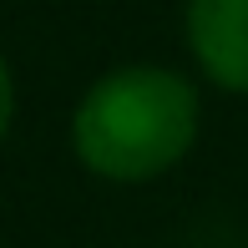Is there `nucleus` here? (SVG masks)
Here are the masks:
<instances>
[{
  "label": "nucleus",
  "instance_id": "nucleus-1",
  "mask_svg": "<svg viewBox=\"0 0 248 248\" xmlns=\"http://www.w3.org/2000/svg\"><path fill=\"white\" fill-rule=\"evenodd\" d=\"M198 137V92L167 66H117L81 96L71 147L107 183H147L177 167Z\"/></svg>",
  "mask_w": 248,
  "mask_h": 248
},
{
  "label": "nucleus",
  "instance_id": "nucleus-2",
  "mask_svg": "<svg viewBox=\"0 0 248 248\" xmlns=\"http://www.w3.org/2000/svg\"><path fill=\"white\" fill-rule=\"evenodd\" d=\"M187 46L208 81L248 96V0H187Z\"/></svg>",
  "mask_w": 248,
  "mask_h": 248
},
{
  "label": "nucleus",
  "instance_id": "nucleus-3",
  "mask_svg": "<svg viewBox=\"0 0 248 248\" xmlns=\"http://www.w3.org/2000/svg\"><path fill=\"white\" fill-rule=\"evenodd\" d=\"M10 117H16V81H10V66H5V56H0V142H5V132H10Z\"/></svg>",
  "mask_w": 248,
  "mask_h": 248
}]
</instances>
